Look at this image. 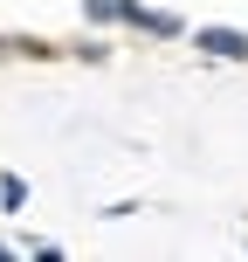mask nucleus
Segmentation results:
<instances>
[{
  "instance_id": "nucleus-1",
  "label": "nucleus",
  "mask_w": 248,
  "mask_h": 262,
  "mask_svg": "<svg viewBox=\"0 0 248 262\" xmlns=\"http://www.w3.org/2000/svg\"><path fill=\"white\" fill-rule=\"evenodd\" d=\"M200 49L221 55V62H248V35L241 28H200Z\"/></svg>"
},
{
  "instance_id": "nucleus-2",
  "label": "nucleus",
  "mask_w": 248,
  "mask_h": 262,
  "mask_svg": "<svg viewBox=\"0 0 248 262\" xmlns=\"http://www.w3.org/2000/svg\"><path fill=\"white\" fill-rule=\"evenodd\" d=\"M83 14L90 21H124V0H83Z\"/></svg>"
},
{
  "instance_id": "nucleus-3",
  "label": "nucleus",
  "mask_w": 248,
  "mask_h": 262,
  "mask_svg": "<svg viewBox=\"0 0 248 262\" xmlns=\"http://www.w3.org/2000/svg\"><path fill=\"white\" fill-rule=\"evenodd\" d=\"M0 207H28V180L7 172V180H0Z\"/></svg>"
}]
</instances>
